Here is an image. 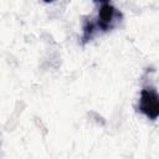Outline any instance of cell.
Masks as SVG:
<instances>
[{"label":"cell","mask_w":159,"mask_h":159,"mask_svg":"<svg viewBox=\"0 0 159 159\" xmlns=\"http://www.w3.org/2000/svg\"><path fill=\"white\" fill-rule=\"evenodd\" d=\"M97 4L99 5L97 20L94 21L97 31L106 32L114 29L122 20L120 11L116 9L109 1H99Z\"/></svg>","instance_id":"1"},{"label":"cell","mask_w":159,"mask_h":159,"mask_svg":"<svg viewBox=\"0 0 159 159\" xmlns=\"http://www.w3.org/2000/svg\"><path fill=\"white\" fill-rule=\"evenodd\" d=\"M138 111L147 118L155 120L159 116V96L155 87H144L140 91Z\"/></svg>","instance_id":"2"},{"label":"cell","mask_w":159,"mask_h":159,"mask_svg":"<svg viewBox=\"0 0 159 159\" xmlns=\"http://www.w3.org/2000/svg\"><path fill=\"white\" fill-rule=\"evenodd\" d=\"M97 32V27L93 20H86L83 22V35H82V43L91 41Z\"/></svg>","instance_id":"3"}]
</instances>
